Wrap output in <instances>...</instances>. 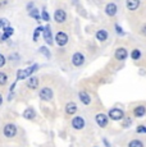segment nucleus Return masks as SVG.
<instances>
[{"mask_svg":"<svg viewBox=\"0 0 146 147\" xmlns=\"http://www.w3.org/2000/svg\"><path fill=\"white\" fill-rule=\"evenodd\" d=\"M37 68H39L37 65H32V67L27 68V69H24V70H18V72H17V78H18V80H24V78H27L30 74H32Z\"/></svg>","mask_w":146,"mask_h":147,"instance_id":"obj_1","label":"nucleus"},{"mask_svg":"<svg viewBox=\"0 0 146 147\" xmlns=\"http://www.w3.org/2000/svg\"><path fill=\"white\" fill-rule=\"evenodd\" d=\"M17 133V128L14 124H7V125L4 127V134L5 137H14Z\"/></svg>","mask_w":146,"mask_h":147,"instance_id":"obj_2","label":"nucleus"},{"mask_svg":"<svg viewBox=\"0 0 146 147\" xmlns=\"http://www.w3.org/2000/svg\"><path fill=\"white\" fill-rule=\"evenodd\" d=\"M55 41H57V44L59 46H64L68 42V36L64 32H58L57 36H55Z\"/></svg>","mask_w":146,"mask_h":147,"instance_id":"obj_3","label":"nucleus"},{"mask_svg":"<svg viewBox=\"0 0 146 147\" xmlns=\"http://www.w3.org/2000/svg\"><path fill=\"white\" fill-rule=\"evenodd\" d=\"M40 97L43 98V100H45V101L51 100V97H53L51 88H49V87H44V88L40 91Z\"/></svg>","mask_w":146,"mask_h":147,"instance_id":"obj_4","label":"nucleus"},{"mask_svg":"<svg viewBox=\"0 0 146 147\" xmlns=\"http://www.w3.org/2000/svg\"><path fill=\"white\" fill-rule=\"evenodd\" d=\"M66 18H67V14L64 10H62V9H58V10H55V13H54V19H55V22H58V23H63L64 21H66Z\"/></svg>","mask_w":146,"mask_h":147,"instance_id":"obj_5","label":"nucleus"},{"mask_svg":"<svg viewBox=\"0 0 146 147\" xmlns=\"http://www.w3.org/2000/svg\"><path fill=\"white\" fill-rule=\"evenodd\" d=\"M83 61H85V56H83L81 53H76L74 55H73V58H72V63L74 64L76 67L82 65Z\"/></svg>","mask_w":146,"mask_h":147,"instance_id":"obj_6","label":"nucleus"},{"mask_svg":"<svg viewBox=\"0 0 146 147\" xmlns=\"http://www.w3.org/2000/svg\"><path fill=\"white\" fill-rule=\"evenodd\" d=\"M109 117L113 120H119L123 118V111L120 109H112L110 111H109Z\"/></svg>","mask_w":146,"mask_h":147,"instance_id":"obj_7","label":"nucleus"},{"mask_svg":"<svg viewBox=\"0 0 146 147\" xmlns=\"http://www.w3.org/2000/svg\"><path fill=\"white\" fill-rule=\"evenodd\" d=\"M72 125L74 129H82L83 127H85V120L81 117H76V118H73V120H72Z\"/></svg>","mask_w":146,"mask_h":147,"instance_id":"obj_8","label":"nucleus"},{"mask_svg":"<svg viewBox=\"0 0 146 147\" xmlns=\"http://www.w3.org/2000/svg\"><path fill=\"white\" fill-rule=\"evenodd\" d=\"M44 38H45V41H46V42H47V44H49V45H51V44H53L51 30H50V27H49V26L44 27Z\"/></svg>","mask_w":146,"mask_h":147,"instance_id":"obj_9","label":"nucleus"},{"mask_svg":"<svg viewBox=\"0 0 146 147\" xmlns=\"http://www.w3.org/2000/svg\"><path fill=\"white\" fill-rule=\"evenodd\" d=\"M96 123L99 124L100 127H105L108 124V118L104 114H97L96 115Z\"/></svg>","mask_w":146,"mask_h":147,"instance_id":"obj_10","label":"nucleus"},{"mask_svg":"<svg viewBox=\"0 0 146 147\" xmlns=\"http://www.w3.org/2000/svg\"><path fill=\"white\" fill-rule=\"evenodd\" d=\"M105 12L108 16H114V14L117 13V5L116 4H113V3H110V4H108L106 5V8H105Z\"/></svg>","mask_w":146,"mask_h":147,"instance_id":"obj_11","label":"nucleus"},{"mask_svg":"<svg viewBox=\"0 0 146 147\" xmlns=\"http://www.w3.org/2000/svg\"><path fill=\"white\" fill-rule=\"evenodd\" d=\"M116 58L118 60H123V59L127 58V51H126V49H123V47L118 49L116 51Z\"/></svg>","mask_w":146,"mask_h":147,"instance_id":"obj_12","label":"nucleus"},{"mask_svg":"<svg viewBox=\"0 0 146 147\" xmlns=\"http://www.w3.org/2000/svg\"><path fill=\"white\" fill-rule=\"evenodd\" d=\"M66 111H67V114H69V115L74 114V113L77 111V105H76L74 102H69V104H67V106H66Z\"/></svg>","mask_w":146,"mask_h":147,"instance_id":"obj_13","label":"nucleus"},{"mask_svg":"<svg viewBox=\"0 0 146 147\" xmlns=\"http://www.w3.org/2000/svg\"><path fill=\"white\" fill-rule=\"evenodd\" d=\"M140 5V0H127V7L130 10H136Z\"/></svg>","mask_w":146,"mask_h":147,"instance_id":"obj_14","label":"nucleus"},{"mask_svg":"<svg viewBox=\"0 0 146 147\" xmlns=\"http://www.w3.org/2000/svg\"><path fill=\"white\" fill-rule=\"evenodd\" d=\"M27 86H28L30 88H32V90L37 88V87H39V78L31 77L30 80H28V82H27Z\"/></svg>","mask_w":146,"mask_h":147,"instance_id":"obj_15","label":"nucleus"},{"mask_svg":"<svg viewBox=\"0 0 146 147\" xmlns=\"http://www.w3.org/2000/svg\"><path fill=\"white\" fill-rule=\"evenodd\" d=\"M80 100L82 101L85 105H89V104L91 102V97H90V95L86 94V92H80Z\"/></svg>","mask_w":146,"mask_h":147,"instance_id":"obj_16","label":"nucleus"},{"mask_svg":"<svg viewBox=\"0 0 146 147\" xmlns=\"http://www.w3.org/2000/svg\"><path fill=\"white\" fill-rule=\"evenodd\" d=\"M23 117L26 118V119H33V118H35V110L31 109V107L26 109L23 113Z\"/></svg>","mask_w":146,"mask_h":147,"instance_id":"obj_17","label":"nucleus"},{"mask_svg":"<svg viewBox=\"0 0 146 147\" xmlns=\"http://www.w3.org/2000/svg\"><path fill=\"white\" fill-rule=\"evenodd\" d=\"M96 37H97V40H99V41H105L106 38H108V32H106V31H104V30L97 31Z\"/></svg>","mask_w":146,"mask_h":147,"instance_id":"obj_18","label":"nucleus"},{"mask_svg":"<svg viewBox=\"0 0 146 147\" xmlns=\"http://www.w3.org/2000/svg\"><path fill=\"white\" fill-rule=\"evenodd\" d=\"M133 113L136 117H144L145 113H146V107L145 106H137L136 109L133 110Z\"/></svg>","mask_w":146,"mask_h":147,"instance_id":"obj_19","label":"nucleus"},{"mask_svg":"<svg viewBox=\"0 0 146 147\" xmlns=\"http://www.w3.org/2000/svg\"><path fill=\"white\" fill-rule=\"evenodd\" d=\"M128 147H144V145H142L141 141H137V140H133L130 142V145H128Z\"/></svg>","mask_w":146,"mask_h":147,"instance_id":"obj_20","label":"nucleus"},{"mask_svg":"<svg viewBox=\"0 0 146 147\" xmlns=\"http://www.w3.org/2000/svg\"><path fill=\"white\" fill-rule=\"evenodd\" d=\"M41 31H44V27H39V28H36L35 33H33V41H37L39 35H40V32H41Z\"/></svg>","mask_w":146,"mask_h":147,"instance_id":"obj_21","label":"nucleus"},{"mask_svg":"<svg viewBox=\"0 0 146 147\" xmlns=\"http://www.w3.org/2000/svg\"><path fill=\"white\" fill-rule=\"evenodd\" d=\"M7 80H8L7 74L5 73H0V84H5L7 83Z\"/></svg>","mask_w":146,"mask_h":147,"instance_id":"obj_22","label":"nucleus"},{"mask_svg":"<svg viewBox=\"0 0 146 147\" xmlns=\"http://www.w3.org/2000/svg\"><path fill=\"white\" fill-rule=\"evenodd\" d=\"M39 51H40L41 54H44L46 58H50V51L46 49V47H40V50H39Z\"/></svg>","mask_w":146,"mask_h":147,"instance_id":"obj_23","label":"nucleus"},{"mask_svg":"<svg viewBox=\"0 0 146 147\" xmlns=\"http://www.w3.org/2000/svg\"><path fill=\"white\" fill-rule=\"evenodd\" d=\"M4 33L8 36V37H10V36L13 35V28L12 27H5L4 28Z\"/></svg>","mask_w":146,"mask_h":147,"instance_id":"obj_24","label":"nucleus"},{"mask_svg":"<svg viewBox=\"0 0 146 147\" xmlns=\"http://www.w3.org/2000/svg\"><path fill=\"white\" fill-rule=\"evenodd\" d=\"M140 56H141V53H140L139 50H133V51H132V58H133L135 60L140 59Z\"/></svg>","mask_w":146,"mask_h":147,"instance_id":"obj_25","label":"nucleus"},{"mask_svg":"<svg viewBox=\"0 0 146 147\" xmlns=\"http://www.w3.org/2000/svg\"><path fill=\"white\" fill-rule=\"evenodd\" d=\"M5 27H9V22L7 19H0V28H5Z\"/></svg>","mask_w":146,"mask_h":147,"instance_id":"obj_26","label":"nucleus"},{"mask_svg":"<svg viewBox=\"0 0 146 147\" xmlns=\"http://www.w3.org/2000/svg\"><path fill=\"white\" fill-rule=\"evenodd\" d=\"M137 133H146V127L145 125H139L136 129Z\"/></svg>","mask_w":146,"mask_h":147,"instance_id":"obj_27","label":"nucleus"},{"mask_svg":"<svg viewBox=\"0 0 146 147\" xmlns=\"http://www.w3.org/2000/svg\"><path fill=\"white\" fill-rule=\"evenodd\" d=\"M43 19H44V21H49V19H50V16H49V13H47L46 12V10H43Z\"/></svg>","mask_w":146,"mask_h":147,"instance_id":"obj_28","label":"nucleus"},{"mask_svg":"<svg viewBox=\"0 0 146 147\" xmlns=\"http://www.w3.org/2000/svg\"><path fill=\"white\" fill-rule=\"evenodd\" d=\"M31 16L33 17V18H36V19H39V13H37V10L36 9H33V10H31Z\"/></svg>","mask_w":146,"mask_h":147,"instance_id":"obj_29","label":"nucleus"},{"mask_svg":"<svg viewBox=\"0 0 146 147\" xmlns=\"http://www.w3.org/2000/svg\"><path fill=\"white\" fill-rule=\"evenodd\" d=\"M4 64H5V58H4V55H1V54H0V68L4 65Z\"/></svg>","mask_w":146,"mask_h":147,"instance_id":"obj_30","label":"nucleus"},{"mask_svg":"<svg viewBox=\"0 0 146 147\" xmlns=\"http://www.w3.org/2000/svg\"><path fill=\"white\" fill-rule=\"evenodd\" d=\"M8 38V36L5 35V33H1V35H0V42H3V41H5Z\"/></svg>","mask_w":146,"mask_h":147,"instance_id":"obj_31","label":"nucleus"},{"mask_svg":"<svg viewBox=\"0 0 146 147\" xmlns=\"http://www.w3.org/2000/svg\"><path fill=\"white\" fill-rule=\"evenodd\" d=\"M7 3H8V0H0V8L5 7V5H7Z\"/></svg>","mask_w":146,"mask_h":147,"instance_id":"obj_32","label":"nucleus"},{"mask_svg":"<svg viewBox=\"0 0 146 147\" xmlns=\"http://www.w3.org/2000/svg\"><path fill=\"white\" fill-rule=\"evenodd\" d=\"M130 124H131V119H130V118H127V120H126L124 123H123V125H124V127H128Z\"/></svg>","mask_w":146,"mask_h":147,"instance_id":"obj_33","label":"nucleus"},{"mask_svg":"<svg viewBox=\"0 0 146 147\" xmlns=\"http://www.w3.org/2000/svg\"><path fill=\"white\" fill-rule=\"evenodd\" d=\"M116 30H117V32H119V33H122V28H120L119 26H118V24H117V26H116Z\"/></svg>","mask_w":146,"mask_h":147,"instance_id":"obj_34","label":"nucleus"},{"mask_svg":"<svg viewBox=\"0 0 146 147\" xmlns=\"http://www.w3.org/2000/svg\"><path fill=\"white\" fill-rule=\"evenodd\" d=\"M1 102H3V96L0 95V105H1Z\"/></svg>","mask_w":146,"mask_h":147,"instance_id":"obj_35","label":"nucleus"}]
</instances>
